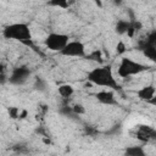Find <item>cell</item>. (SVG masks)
Listing matches in <instances>:
<instances>
[{"mask_svg": "<svg viewBox=\"0 0 156 156\" xmlns=\"http://www.w3.org/2000/svg\"><path fill=\"white\" fill-rule=\"evenodd\" d=\"M95 98L102 105H107V106L117 105V99H116V95L112 90H106V89L100 90L95 94Z\"/></svg>", "mask_w": 156, "mask_h": 156, "instance_id": "9", "label": "cell"}, {"mask_svg": "<svg viewBox=\"0 0 156 156\" xmlns=\"http://www.w3.org/2000/svg\"><path fill=\"white\" fill-rule=\"evenodd\" d=\"M35 87H37V89H39V90H44V89H45V85H44V83H43L41 79H38V80H37Z\"/></svg>", "mask_w": 156, "mask_h": 156, "instance_id": "19", "label": "cell"}, {"mask_svg": "<svg viewBox=\"0 0 156 156\" xmlns=\"http://www.w3.org/2000/svg\"><path fill=\"white\" fill-rule=\"evenodd\" d=\"M74 93V89L72 88V85L69 84H62L58 87V94L62 96V98H71Z\"/></svg>", "mask_w": 156, "mask_h": 156, "instance_id": "13", "label": "cell"}, {"mask_svg": "<svg viewBox=\"0 0 156 156\" xmlns=\"http://www.w3.org/2000/svg\"><path fill=\"white\" fill-rule=\"evenodd\" d=\"M113 2H115L116 5H121V4L123 2V0H113Z\"/></svg>", "mask_w": 156, "mask_h": 156, "instance_id": "20", "label": "cell"}, {"mask_svg": "<svg viewBox=\"0 0 156 156\" xmlns=\"http://www.w3.org/2000/svg\"><path fill=\"white\" fill-rule=\"evenodd\" d=\"M88 57H89L90 60H96V61H101V60H100V58H101V52H100L99 50H95V51H94V52H93L91 55H89Z\"/></svg>", "mask_w": 156, "mask_h": 156, "instance_id": "16", "label": "cell"}, {"mask_svg": "<svg viewBox=\"0 0 156 156\" xmlns=\"http://www.w3.org/2000/svg\"><path fill=\"white\" fill-rule=\"evenodd\" d=\"M129 28H130V21H127V20H119V21H117L116 27H115L116 33H118L121 35L122 34H126L129 30Z\"/></svg>", "mask_w": 156, "mask_h": 156, "instance_id": "12", "label": "cell"}, {"mask_svg": "<svg viewBox=\"0 0 156 156\" xmlns=\"http://www.w3.org/2000/svg\"><path fill=\"white\" fill-rule=\"evenodd\" d=\"M124 154L128 156H146V151L144 149V146L140 145H133V146H128L124 150Z\"/></svg>", "mask_w": 156, "mask_h": 156, "instance_id": "11", "label": "cell"}, {"mask_svg": "<svg viewBox=\"0 0 156 156\" xmlns=\"http://www.w3.org/2000/svg\"><path fill=\"white\" fill-rule=\"evenodd\" d=\"M155 93H156L155 87L154 85H147V87H143L141 89H139L136 91V95L143 101H151V102H154V100H155Z\"/></svg>", "mask_w": 156, "mask_h": 156, "instance_id": "10", "label": "cell"}, {"mask_svg": "<svg viewBox=\"0 0 156 156\" xmlns=\"http://www.w3.org/2000/svg\"><path fill=\"white\" fill-rule=\"evenodd\" d=\"M71 110H72V112H73L74 115H83V113H85V108H84V106L80 105V104L74 105Z\"/></svg>", "mask_w": 156, "mask_h": 156, "instance_id": "15", "label": "cell"}, {"mask_svg": "<svg viewBox=\"0 0 156 156\" xmlns=\"http://www.w3.org/2000/svg\"><path fill=\"white\" fill-rule=\"evenodd\" d=\"M88 80L95 85L102 87V88H110L113 90H118L121 87L117 83L116 78L113 77L111 66H100L96 68H93L88 73Z\"/></svg>", "mask_w": 156, "mask_h": 156, "instance_id": "1", "label": "cell"}, {"mask_svg": "<svg viewBox=\"0 0 156 156\" xmlns=\"http://www.w3.org/2000/svg\"><path fill=\"white\" fill-rule=\"evenodd\" d=\"M156 32H151L147 38L139 44L140 50L144 52V55L150 58L151 61H156Z\"/></svg>", "mask_w": 156, "mask_h": 156, "instance_id": "6", "label": "cell"}, {"mask_svg": "<svg viewBox=\"0 0 156 156\" xmlns=\"http://www.w3.org/2000/svg\"><path fill=\"white\" fill-rule=\"evenodd\" d=\"M67 57H85V45L79 40H68L65 48L58 52Z\"/></svg>", "mask_w": 156, "mask_h": 156, "instance_id": "5", "label": "cell"}, {"mask_svg": "<svg viewBox=\"0 0 156 156\" xmlns=\"http://www.w3.org/2000/svg\"><path fill=\"white\" fill-rule=\"evenodd\" d=\"M68 40H69V38H68L67 34H62V33H50V34L45 38L44 43H45V46H46L49 50L60 52V51L65 48V45L68 43Z\"/></svg>", "mask_w": 156, "mask_h": 156, "instance_id": "4", "label": "cell"}, {"mask_svg": "<svg viewBox=\"0 0 156 156\" xmlns=\"http://www.w3.org/2000/svg\"><path fill=\"white\" fill-rule=\"evenodd\" d=\"M134 136L138 140L143 141V143H149L150 140H154L156 138V132H155L154 128H151L149 126L141 124V126L135 127V129H134Z\"/></svg>", "mask_w": 156, "mask_h": 156, "instance_id": "8", "label": "cell"}, {"mask_svg": "<svg viewBox=\"0 0 156 156\" xmlns=\"http://www.w3.org/2000/svg\"><path fill=\"white\" fill-rule=\"evenodd\" d=\"M29 76L30 71L27 66H18L11 72L10 77L7 78V82H10V84L13 85H22L28 80Z\"/></svg>", "mask_w": 156, "mask_h": 156, "instance_id": "7", "label": "cell"}, {"mask_svg": "<svg viewBox=\"0 0 156 156\" xmlns=\"http://www.w3.org/2000/svg\"><path fill=\"white\" fill-rule=\"evenodd\" d=\"M146 69H147V67L145 65H143L140 62H136V61L132 60L130 57H123L121 60L119 66H118L117 73L122 78H128V77L139 74V73H141Z\"/></svg>", "mask_w": 156, "mask_h": 156, "instance_id": "3", "label": "cell"}, {"mask_svg": "<svg viewBox=\"0 0 156 156\" xmlns=\"http://www.w3.org/2000/svg\"><path fill=\"white\" fill-rule=\"evenodd\" d=\"M48 5L52 6V7H58V9H68L71 2L69 0H48Z\"/></svg>", "mask_w": 156, "mask_h": 156, "instance_id": "14", "label": "cell"}, {"mask_svg": "<svg viewBox=\"0 0 156 156\" xmlns=\"http://www.w3.org/2000/svg\"><path fill=\"white\" fill-rule=\"evenodd\" d=\"M124 51H126V45L122 41H119L117 44V54H123Z\"/></svg>", "mask_w": 156, "mask_h": 156, "instance_id": "18", "label": "cell"}, {"mask_svg": "<svg viewBox=\"0 0 156 156\" xmlns=\"http://www.w3.org/2000/svg\"><path fill=\"white\" fill-rule=\"evenodd\" d=\"M9 113H10V116H11L12 118L20 117V110H18L17 107H11V108L9 110Z\"/></svg>", "mask_w": 156, "mask_h": 156, "instance_id": "17", "label": "cell"}, {"mask_svg": "<svg viewBox=\"0 0 156 156\" xmlns=\"http://www.w3.org/2000/svg\"><path fill=\"white\" fill-rule=\"evenodd\" d=\"M2 35L6 39L17 40L21 43H28L32 39V33L29 26L23 22H16L6 26L2 30Z\"/></svg>", "mask_w": 156, "mask_h": 156, "instance_id": "2", "label": "cell"}]
</instances>
